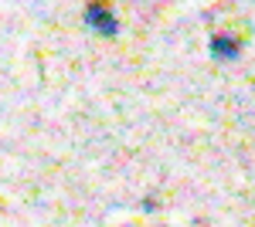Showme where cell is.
<instances>
[{"label":"cell","instance_id":"7a4b0ae2","mask_svg":"<svg viewBox=\"0 0 255 227\" xmlns=\"http://www.w3.org/2000/svg\"><path fill=\"white\" fill-rule=\"evenodd\" d=\"M211 48H218V51H225V58H228L232 51H235V44H232L228 38H215V41H211Z\"/></svg>","mask_w":255,"mask_h":227},{"label":"cell","instance_id":"6da1fadb","mask_svg":"<svg viewBox=\"0 0 255 227\" xmlns=\"http://www.w3.org/2000/svg\"><path fill=\"white\" fill-rule=\"evenodd\" d=\"M85 14H89V20H96V24H99V31H113V27H116V24H113V10H109V7H89Z\"/></svg>","mask_w":255,"mask_h":227}]
</instances>
